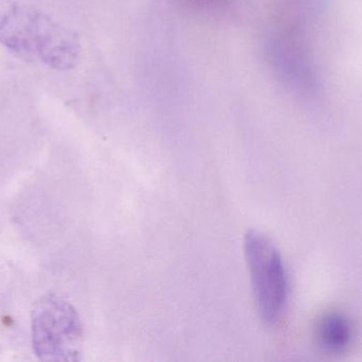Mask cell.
<instances>
[{"label":"cell","instance_id":"1","mask_svg":"<svg viewBox=\"0 0 362 362\" xmlns=\"http://www.w3.org/2000/svg\"><path fill=\"white\" fill-rule=\"evenodd\" d=\"M0 42L17 55L57 69L70 67L78 55L71 34L33 9L0 4Z\"/></svg>","mask_w":362,"mask_h":362},{"label":"cell","instance_id":"2","mask_svg":"<svg viewBox=\"0 0 362 362\" xmlns=\"http://www.w3.org/2000/svg\"><path fill=\"white\" fill-rule=\"evenodd\" d=\"M32 344L40 361H80L83 352L82 322L76 308L53 293L36 302L31 316Z\"/></svg>","mask_w":362,"mask_h":362},{"label":"cell","instance_id":"3","mask_svg":"<svg viewBox=\"0 0 362 362\" xmlns=\"http://www.w3.org/2000/svg\"><path fill=\"white\" fill-rule=\"evenodd\" d=\"M244 250L259 316L267 324H276L284 312L288 295L282 256L274 242L255 230L245 235Z\"/></svg>","mask_w":362,"mask_h":362},{"label":"cell","instance_id":"4","mask_svg":"<svg viewBox=\"0 0 362 362\" xmlns=\"http://www.w3.org/2000/svg\"><path fill=\"white\" fill-rule=\"evenodd\" d=\"M268 52L274 67L289 83L298 87H313L310 68L306 64L299 48L285 38H272Z\"/></svg>","mask_w":362,"mask_h":362},{"label":"cell","instance_id":"5","mask_svg":"<svg viewBox=\"0 0 362 362\" xmlns=\"http://www.w3.org/2000/svg\"><path fill=\"white\" fill-rule=\"evenodd\" d=\"M317 336L323 349L338 353L344 351L350 344L352 331L350 323L344 316L329 314L319 322Z\"/></svg>","mask_w":362,"mask_h":362},{"label":"cell","instance_id":"6","mask_svg":"<svg viewBox=\"0 0 362 362\" xmlns=\"http://www.w3.org/2000/svg\"><path fill=\"white\" fill-rule=\"evenodd\" d=\"M182 6L202 13L221 12L231 4L232 0H177Z\"/></svg>","mask_w":362,"mask_h":362}]
</instances>
